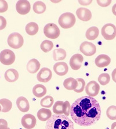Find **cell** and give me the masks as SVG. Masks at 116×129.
I'll use <instances>...</instances> for the list:
<instances>
[{
	"mask_svg": "<svg viewBox=\"0 0 116 129\" xmlns=\"http://www.w3.org/2000/svg\"><path fill=\"white\" fill-rule=\"evenodd\" d=\"M67 54L66 51L62 48L55 49L53 52V58L55 61L64 60L66 58Z\"/></svg>",
	"mask_w": 116,
	"mask_h": 129,
	"instance_id": "d4e9b609",
	"label": "cell"
},
{
	"mask_svg": "<svg viewBox=\"0 0 116 129\" xmlns=\"http://www.w3.org/2000/svg\"><path fill=\"white\" fill-rule=\"evenodd\" d=\"M102 35L106 40H112L116 36V27L112 23H107L102 28Z\"/></svg>",
	"mask_w": 116,
	"mask_h": 129,
	"instance_id": "8992f818",
	"label": "cell"
},
{
	"mask_svg": "<svg viewBox=\"0 0 116 129\" xmlns=\"http://www.w3.org/2000/svg\"><path fill=\"white\" fill-rule=\"evenodd\" d=\"M54 70L55 73L59 76H64L67 73L68 67L65 62H58L54 66Z\"/></svg>",
	"mask_w": 116,
	"mask_h": 129,
	"instance_id": "9a60e30c",
	"label": "cell"
},
{
	"mask_svg": "<svg viewBox=\"0 0 116 129\" xmlns=\"http://www.w3.org/2000/svg\"><path fill=\"white\" fill-rule=\"evenodd\" d=\"M76 22L75 16L72 13L63 14L59 19V24L63 29H69L74 25Z\"/></svg>",
	"mask_w": 116,
	"mask_h": 129,
	"instance_id": "3957f363",
	"label": "cell"
},
{
	"mask_svg": "<svg viewBox=\"0 0 116 129\" xmlns=\"http://www.w3.org/2000/svg\"><path fill=\"white\" fill-rule=\"evenodd\" d=\"M111 129H116V122H114L112 124Z\"/></svg>",
	"mask_w": 116,
	"mask_h": 129,
	"instance_id": "60d3db41",
	"label": "cell"
},
{
	"mask_svg": "<svg viewBox=\"0 0 116 129\" xmlns=\"http://www.w3.org/2000/svg\"><path fill=\"white\" fill-rule=\"evenodd\" d=\"M4 76L7 81L13 83L19 79V73L16 69H9L5 72Z\"/></svg>",
	"mask_w": 116,
	"mask_h": 129,
	"instance_id": "ac0fdd59",
	"label": "cell"
},
{
	"mask_svg": "<svg viewBox=\"0 0 116 129\" xmlns=\"http://www.w3.org/2000/svg\"><path fill=\"white\" fill-rule=\"evenodd\" d=\"M45 129H74L73 122L67 116L54 115L47 120Z\"/></svg>",
	"mask_w": 116,
	"mask_h": 129,
	"instance_id": "7a4b0ae2",
	"label": "cell"
},
{
	"mask_svg": "<svg viewBox=\"0 0 116 129\" xmlns=\"http://www.w3.org/2000/svg\"><path fill=\"white\" fill-rule=\"evenodd\" d=\"M23 43L24 40L22 36L16 32L11 34L8 38V44L12 48H20L23 46Z\"/></svg>",
	"mask_w": 116,
	"mask_h": 129,
	"instance_id": "277c9868",
	"label": "cell"
},
{
	"mask_svg": "<svg viewBox=\"0 0 116 129\" xmlns=\"http://www.w3.org/2000/svg\"><path fill=\"white\" fill-rule=\"evenodd\" d=\"M111 62V59L107 55L102 54L99 55L95 60V63L99 68H104L107 66Z\"/></svg>",
	"mask_w": 116,
	"mask_h": 129,
	"instance_id": "2e32d148",
	"label": "cell"
},
{
	"mask_svg": "<svg viewBox=\"0 0 116 129\" xmlns=\"http://www.w3.org/2000/svg\"><path fill=\"white\" fill-rule=\"evenodd\" d=\"M1 109H2V108H1V106L0 105V112L1 111Z\"/></svg>",
	"mask_w": 116,
	"mask_h": 129,
	"instance_id": "b9f144b4",
	"label": "cell"
},
{
	"mask_svg": "<svg viewBox=\"0 0 116 129\" xmlns=\"http://www.w3.org/2000/svg\"><path fill=\"white\" fill-rule=\"evenodd\" d=\"M40 47L43 52H48L52 50L53 47H54V44L51 41L44 40L41 43Z\"/></svg>",
	"mask_w": 116,
	"mask_h": 129,
	"instance_id": "f546056e",
	"label": "cell"
},
{
	"mask_svg": "<svg viewBox=\"0 0 116 129\" xmlns=\"http://www.w3.org/2000/svg\"><path fill=\"white\" fill-rule=\"evenodd\" d=\"M7 26V20L3 16H0V30L4 29Z\"/></svg>",
	"mask_w": 116,
	"mask_h": 129,
	"instance_id": "d590c367",
	"label": "cell"
},
{
	"mask_svg": "<svg viewBox=\"0 0 116 129\" xmlns=\"http://www.w3.org/2000/svg\"><path fill=\"white\" fill-rule=\"evenodd\" d=\"M106 115L110 120H116V107L112 105L107 108Z\"/></svg>",
	"mask_w": 116,
	"mask_h": 129,
	"instance_id": "4dcf8cb0",
	"label": "cell"
},
{
	"mask_svg": "<svg viewBox=\"0 0 116 129\" xmlns=\"http://www.w3.org/2000/svg\"><path fill=\"white\" fill-rule=\"evenodd\" d=\"M77 85L78 82L77 80L73 77H69V78L66 79L63 82L64 88L68 90H74L77 88Z\"/></svg>",
	"mask_w": 116,
	"mask_h": 129,
	"instance_id": "7402d4cb",
	"label": "cell"
},
{
	"mask_svg": "<svg viewBox=\"0 0 116 129\" xmlns=\"http://www.w3.org/2000/svg\"><path fill=\"white\" fill-rule=\"evenodd\" d=\"M111 76H112V79H113V80L114 81L115 83H116V68L115 69H114V71H113V72H112Z\"/></svg>",
	"mask_w": 116,
	"mask_h": 129,
	"instance_id": "f35d334b",
	"label": "cell"
},
{
	"mask_svg": "<svg viewBox=\"0 0 116 129\" xmlns=\"http://www.w3.org/2000/svg\"><path fill=\"white\" fill-rule=\"evenodd\" d=\"M52 73L49 68H43L37 74V79L40 82L47 83L52 78Z\"/></svg>",
	"mask_w": 116,
	"mask_h": 129,
	"instance_id": "7c38bea8",
	"label": "cell"
},
{
	"mask_svg": "<svg viewBox=\"0 0 116 129\" xmlns=\"http://www.w3.org/2000/svg\"><path fill=\"white\" fill-rule=\"evenodd\" d=\"M100 86L95 81H91L87 84L85 87V92L88 96L94 97L99 94Z\"/></svg>",
	"mask_w": 116,
	"mask_h": 129,
	"instance_id": "9c48e42d",
	"label": "cell"
},
{
	"mask_svg": "<svg viewBox=\"0 0 116 129\" xmlns=\"http://www.w3.org/2000/svg\"><path fill=\"white\" fill-rule=\"evenodd\" d=\"M15 55L12 51L4 50L0 53V62L5 65L12 64L15 60Z\"/></svg>",
	"mask_w": 116,
	"mask_h": 129,
	"instance_id": "52a82bcc",
	"label": "cell"
},
{
	"mask_svg": "<svg viewBox=\"0 0 116 129\" xmlns=\"http://www.w3.org/2000/svg\"><path fill=\"white\" fill-rule=\"evenodd\" d=\"M0 105H1L2 108L1 111L4 113L10 111L12 107V102L10 100L6 99V98L0 100Z\"/></svg>",
	"mask_w": 116,
	"mask_h": 129,
	"instance_id": "484cf974",
	"label": "cell"
},
{
	"mask_svg": "<svg viewBox=\"0 0 116 129\" xmlns=\"http://www.w3.org/2000/svg\"><path fill=\"white\" fill-rule=\"evenodd\" d=\"M84 60V58L83 55L80 54H77L73 55L70 58V65L72 69L79 70L82 66V63Z\"/></svg>",
	"mask_w": 116,
	"mask_h": 129,
	"instance_id": "4fadbf2b",
	"label": "cell"
},
{
	"mask_svg": "<svg viewBox=\"0 0 116 129\" xmlns=\"http://www.w3.org/2000/svg\"><path fill=\"white\" fill-rule=\"evenodd\" d=\"M76 14L79 19L84 22H87L92 18V13L88 9L80 8L76 11Z\"/></svg>",
	"mask_w": 116,
	"mask_h": 129,
	"instance_id": "5bb4252c",
	"label": "cell"
},
{
	"mask_svg": "<svg viewBox=\"0 0 116 129\" xmlns=\"http://www.w3.org/2000/svg\"><path fill=\"white\" fill-rule=\"evenodd\" d=\"M0 129H10L8 127L7 121L3 119H0Z\"/></svg>",
	"mask_w": 116,
	"mask_h": 129,
	"instance_id": "8d00e7d4",
	"label": "cell"
},
{
	"mask_svg": "<svg viewBox=\"0 0 116 129\" xmlns=\"http://www.w3.org/2000/svg\"><path fill=\"white\" fill-rule=\"evenodd\" d=\"M112 12H113V14L116 16V4L112 7Z\"/></svg>",
	"mask_w": 116,
	"mask_h": 129,
	"instance_id": "ab89813d",
	"label": "cell"
},
{
	"mask_svg": "<svg viewBox=\"0 0 116 129\" xmlns=\"http://www.w3.org/2000/svg\"><path fill=\"white\" fill-rule=\"evenodd\" d=\"M70 109H71V105L69 103V102L66 101L64 102L63 103V114L67 116H69L70 113Z\"/></svg>",
	"mask_w": 116,
	"mask_h": 129,
	"instance_id": "836d02e7",
	"label": "cell"
},
{
	"mask_svg": "<svg viewBox=\"0 0 116 129\" xmlns=\"http://www.w3.org/2000/svg\"><path fill=\"white\" fill-rule=\"evenodd\" d=\"M16 11L20 15H26L29 13L31 5L27 0H20L17 2L16 5Z\"/></svg>",
	"mask_w": 116,
	"mask_h": 129,
	"instance_id": "30bf717a",
	"label": "cell"
},
{
	"mask_svg": "<svg viewBox=\"0 0 116 129\" xmlns=\"http://www.w3.org/2000/svg\"><path fill=\"white\" fill-rule=\"evenodd\" d=\"M54 100L52 96L50 95H47L41 100L40 104L41 107L44 108H49L51 107H52L53 104H54Z\"/></svg>",
	"mask_w": 116,
	"mask_h": 129,
	"instance_id": "83f0119b",
	"label": "cell"
},
{
	"mask_svg": "<svg viewBox=\"0 0 116 129\" xmlns=\"http://www.w3.org/2000/svg\"><path fill=\"white\" fill-rule=\"evenodd\" d=\"M77 82H78V85L77 88H76L74 90L75 92H77V93H80V92H82L84 90L85 86V82L84 80L81 78L77 79Z\"/></svg>",
	"mask_w": 116,
	"mask_h": 129,
	"instance_id": "d6a6232c",
	"label": "cell"
},
{
	"mask_svg": "<svg viewBox=\"0 0 116 129\" xmlns=\"http://www.w3.org/2000/svg\"><path fill=\"white\" fill-rule=\"evenodd\" d=\"M63 103L64 102L58 101L56 102L53 107V111L56 115L63 114Z\"/></svg>",
	"mask_w": 116,
	"mask_h": 129,
	"instance_id": "f1b7e54d",
	"label": "cell"
},
{
	"mask_svg": "<svg viewBox=\"0 0 116 129\" xmlns=\"http://www.w3.org/2000/svg\"><path fill=\"white\" fill-rule=\"evenodd\" d=\"M70 115L77 124L84 127L90 126L100 119L101 108L94 97L83 96L76 100L72 104Z\"/></svg>",
	"mask_w": 116,
	"mask_h": 129,
	"instance_id": "6da1fadb",
	"label": "cell"
},
{
	"mask_svg": "<svg viewBox=\"0 0 116 129\" xmlns=\"http://www.w3.org/2000/svg\"><path fill=\"white\" fill-rule=\"evenodd\" d=\"M44 33L47 37L51 39H56L60 36V29L54 23H48L44 28Z\"/></svg>",
	"mask_w": 116,
	"mask_h": 129,
	"instance_id": "5b68a950",
	"label": "cell"
},
{
	"mask_svg": "<svg viewBox=\"0 0 116 129\" xmlns=\"http://www.w3.org/2000/svg\"><path fill=\"white\" fill-rule=\"evenodd\" d=\"M8 5L5 0H0V13H4L8 10Z\"/></svg>",
	"mask_w": 116,
	"mask_h": 129,
	"instance_id": "e575fe53",
	"label": "cell"
},
{
	"mask_svg": "<svg viewBox=\"0 0 116 129\" xmlns=\"http://www.w3.org/2000/svg\"><path fill=\"white\" fill-rule=\"evenodd\" d=\"M80 51L85 56H92L96 53V48L92 43L84 41L80 47Z\"/></svg>",
	"mask_w": 116,
	"mask_h": 129,
	"instance_id": "ba28073f",
	"label": "cell"
},
{
	"mask_svg": "<svg viewBox=\"0 0 116 129\" xmlns=\"http://www.w3.org/2000/svg\"><path fill=\"white\" fill-rule=\"evenodd\" d=\"M37 120L35 116L31 114H26L22 119V124L26 129H32L35 126Z\"/></svg>",
	"mask_w": 116,
	"mask_h": 129,
	"instance_id": "8fae6325",
	"label": "cell"
},
{
	"mask_svg": "<svg viewBox=\"0 0 116 129\" xmlns=\"http://www.w3.org/2000/svg\"><path fill=\"white\" fill-rule=\"evenodd\" d=\"M33 93L36 97H43L47 93V88L43 84H37L33 87Z\"/></svg>",
	"mask_w": 116,
	"mask_h": 129,
	"instance_id": "44dd1931",
	"label": "cell"
},
{
	"mask_svg": "<svg viewBox=\"0 0 116 129\" xmlns=\"http://www.w3.org/2000/svg\"><path fill=\"white\" fill-rule=\"evenodd\" d=\"M99 34V31L98 28L94 26V27L89 28L87 30L85 36L89 40H94L98 37Z\"/></svg>",
	"mask_w": 116,
	"mask_h": 129,
	"instance_id": "603a6c76",
	"label": "cell"
},
{
	"mask_svg": "<svg viewBox=\"0 0 116 129\" xmlns=\"http://www.w3.org/2000/svg\"><path fill=\"white\" fill-rule=\"evenodd\" d=\"M98 81L102 86H105L110 81V77L109 74L102 73L99 75L98 77Z\"/></svg>",
	"mask_w": 116,
	"mask_h": 129,
	"instance_id": "1f68e13d",
	"label": "cell"
},
{
	"mask_svg": "<svg viewBox=\"0 0 116 129\" xmlns=\"http://www.w3.org/2000/svg\"><path fill=\"white\" fill-rule=\"evenodd\" d=\"M46 5L42 1H37L33 5L34 12L38 14H43L46 11Z\"/></svg>",
	"mask_w": 116,
	"mask_h": 129,
	"instance_id": "4316f807",
	"label": "cell"
},
{
	"mask_svg": "<svg viewBox=\"0 0 116 129\" xmlns=\"http://www.w3.org/2000/svg\"><path fill=\"white\" fill-rule=\"evenodd\" d=\"M51 116H52V112L51 110L46 108H41L37 112L38 118L40 120L43 122L48 120Z\"/></svg>",
	"mask_w": 116,
	"mask_h": 129,
	"instance_id": "ffe728a7",
	"label": "cell"
},
{
	"mask_svg": "<svg viewBox=\"0 0 116 129\" xmlns=\"http://www.w3.org/2000/svg\"><path fill=\"white\" fill-rule=\"evenodd\" d=\"M98 5L100 7H106L109 6V5L111 4V1H97Z\"/></svg>",
	"mask_w": 116,
	"mask_h": 129,
	"instance_id": "74e56055",
	"label": "cell"
},
{
	"mask_svg": "<svg viewBox=\"0 0 116 129\" xmlns=\"http://www.w3.org/2000/svg\"><path fill=\"white\" fill-rule=\"evenodd\" d=\"M26 31L28 35L34 36L38 33L39 30L38 25L35 22H30L26 26Z\"/></svg>",
	"mask_w": 116,
	"mask_h": 129,
	"instance_id": "cb8c5ba5",
	"label": "cell"
},
{
	"mask_svg": "<svg viewBox=\"0 0 116 129\" xmlns=\"http://www.w3.org/2000/svg\"><path fill=\"white\" fill-rule=\"evenodd\" d=\"M40 63L36 59H32L30 60L27 64V70L29 73L31 74L35 73L40 69Z\"/></svg>",
	"mask_w": 116,
	"mask_h": 129,
	"instance_id": "d6986e66",
	"label": "cell"
},
{
	"mask_svg": "<svg viewBox=\"0 0 116 129\" xmlns=\"http://www.w3.org/2000/svg\"><path fill=\"white\" fill-rule=\"evenodd\" d=\"M16 105L18 109L22 112H26L30 109L29 102L28 100L23 96H20L17 99Z\"/></svg>",
	"mask_w": 116,
	"mask_h": 129,
	"instance_id": "e0dca14e",
	"label": "cell"
}]
</instances>
